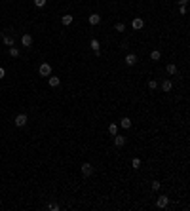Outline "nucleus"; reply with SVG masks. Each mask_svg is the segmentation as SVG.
Segmentation results:
<instances>
[{"label":"nucleus","instance_id":"nucleus-22","mask_svg":"<svg viewBox=\"0 0 190 211\" xmlns=\"http://www.w3.org/2000/svg\"><path fill=\"white\" fill-rule=\"evenodd\" d=\"M156 86H158V84H156V80H150V82H148V87H150V89H156Z\"/></svg>","mask_w":190,"mask_h":211},{"label":"nucleus","instance_id":"nucleus-2","mask_svg":"<svg viewBox=\"0 0 190 211\" xmlns=\"http://www.w3.org/2000/svg\"><path fill=\"white\" fill-rule=\"evenodd\" d=\"M15 126L17 128H23V126H27V114H19L15 118Z\"/></svg>","mask_w":190,"mask_h":211},{"label":"nucleus","instance_id":"nucleus-12","mask_svg":"<svg viewBox=\"0 0 190 211\" xmlns=\"http://www.w3.org/2000/svg\"><path fill=\"white\" fill-rule=\"evenodd\" d=\"M171 87H173V84L169 82V80H163L162 82V89L163 92H171Z\"/></svg>","mask_w":190,"mask_h":211},{"label":"nucleus","instance_id":"nucleus-24","mask_svg":"<svg viewBox=\"0 0 190 211\" xmlns=\"http://www.w3.org/2000/svg\"><path fill=\"white\" fill-rule=\"evenodd\" d=\"M124 29H126V27H124V23H116V31H118V32H122Z\"/></svg>","mask_w":190,"mask_h":211},{"label":"nucleus","instance_id":"nucleus-20","mask_svg":"<svg viewBox=\"0 0 190 211\" xmlns=\"http://www.w3.org/2000/svg\"><path fill=\"white\" fill-rule=\"evenodd\" d=\"M34 6H38V8H44V6H46V0H34Z\"/></svg>","mask_w":190,"mask_h":211},{"label":"nucleus","instance_id":"nucleus-17","mask_svg":"<svg viewBox=\"0 0 190 211\" xmlns=\"http://www.w3.org/2000/svg\"><path fill=\"white\" fill-rule=\"evenodd\" d=\"M165 70H167L169 74H177V67H175V65H167V67H165Z\"/></svg>","mask_w":190,"mask_h":211},{"label":"nucleus","instance_id":"nucleus-13","mask_svg":"<svg viewBox=\"0 0 190 211\" xmlns=\"http://www.w3.org/2000/svg\"><path fill=\"white\" fill-rule=\"evenodd\" d=\"M90 48H91V50H93V51H97V50H99V48H101L99 40H97V38H93V40L90 42Z\"/></svg>","mask_w":190,"mask_h":211},{"label":"nucleus","instance_id":"nucleus-8","mask_svg":"<svg viewBox=\"0 0 190 211\" xmlns=\"http://www.w3.org/2000/svg\"><path fill=\"white\" fill-rule=\"evenodd\" d=\"M137 63V55L135 53H129L126 57V65H129V67H131V65H135Z\"/></svg>","mask_w":190,"mask_h":211},{"label":"nucleus","instance_id":"nucleus-5","mask_svg":"<svg viewBox=\"0 0 190 211\" xmlns=\"http://www.w3.org/2000/svg\"><path fill=\"white\" fill-rule=\"evenodd\" d=\"M131 25H133V29H137V31H139V29H143V25H145V21H143V19L141 17H135L131 21Z\"/></svg>","mask_w":190,"mask_h":211},{"label":"nucleus","instance_id":"nucleus-21","mask_svg":"<svg viewBox=\"0 0 190 211\" xmlns=\"http://www.w3.org/2000/svg\"><path fill=\"white\" fill-rule=\"evenodd\" d=\"M160 186H162L160 181H154V183H152V190H160Z\"/></svg>","mask_w":190,"mask_h":211},{"label":"nucleus","instance_id":"nucleus-10","mask_svg":"<svg viewBox=\"0 0 190 211\" xmlns=\"http://www.w3.org/2000/svg\"><path fill=\"white\" fill-rule=\"evenodd\" d=\"M61 23L63 25H72V15H63V17H61Z\"/></svg>","mask_w":190,"mask_h":211},{"label":"nucleus","instance_id":"nucleus-19","mask_svg":"<svg viewBox=\"0 0 190 211\" xmlns=\"http://www.w3.org/2000/svg\"><path fill=\"white\" fill-rule=\"evenodd\" d=\"M4 44H6V46H10V48H12V46H14V40H12L10 36H4Z\"/></svg>","mask_w":190,"mask_h":211},{"label":"nucleus","instance_id":"nucleus-25","mask_svg":"<svg viewBox=\"0 0 190 211\" xmlns=\"http://www.w3.org/2000/svg\"><path fill=\"white\" fill-rule=\"evenodd\" d=\"M50 209L51 211H59V206H57V203H50Z\"/></svg>","mask_w":190,"mask_h":211},{"label":"nucleus","instance_id":"nucleus-23","mask_svg":"<svg viewBox=\"0 0 190 211\" xmlns=\"http://www.w3.org/2000/svg\"><path fill=\"white\" fill-rule=\"evenodd\" d=\"M131 164H133V167H139V165H141V160H139V158H133Z\"/></svg>","mask_w":190,"mask_h":211},{"label":"nucleus","instance_id":"nucleus-27","mask_svg":"<svg viewBox=\"0 0 190 211\" xmlns=\"http://www.w3.org/2000/svg\"><path fill=\"white\" fill-rule=\"evenodd\" d=\"M186 2H188V0H179V4H181V6H185Z\"/></svg>","mask_w":190,"mask_h":211},{"label":"nucleus","instance_id":"nucleus-3","mask_svg":"<svg viewBox=\"0 0 190 211\" xmlns=\"http://www.w3.org/2000/svg\"><path fill=\"white\" fill-rule=\"evenodd\" d=\"M21 44H23L25 48H31V44H32V36H31V34H23V36H21Z\"/></svg>","mask_w":190,"mask_h":211},{"label":"nucleus","instance_id":"nucleus-11","mask_svg":"<svg viewBox=\"0 0 190 211\" xmlns=\"http://www.w3.org/2000/svg\"><path fill=\"white\" fill-rule=\"evenodd\" d=\"M59 84H61V80H59V76H50V86H51V87H57Z\"/></svg>","mask_w":190,"mask_h":211},{"label":"nucleus","instance_id":"nucleus-9","mask_svg":"<svg viewBox=\"0 0 190 211\" xmlns=\"http://www.w3.org/2000/svg\"><path fill=\"white\" fill-rule=\"evenodd\" d=\"M91 171H93L91 164H84V165H82V173L86 175V177H87V175H91Z\"/></svg>","mask_w":190,"mask_h":211},{"label":"nucleus","instance_id":"nucleus-18","mask_svg":"<svg viewBox=\"0 0 190 211\" xmlns=\"http://www.w3.org/2000/svg\"><path fill=\"white\" fill-rule=\"evenodd\" d=\"M10 55H12V57H19V50L12 46V48H10Z\"/></svg>","mask_w":190,"mask_h":211},{"label":"nucleus","instance_id":"nucleus-14","mask_svg":"<svg viewBox=\"0 0 190 211\" xmlns=\"http://www.w3.org/2000/svg\"><path fill=\"white\" fill-rule=\"evenodd\" d=\"M120 126H122V128H126V129H129V128H131V118H122Z\"/></svg>","mask_w":190,"mask_h":211},{"label":"nucleus","instance_id":"nucleus-4","mask_svg":"<svg viewBox=\"0 0 190 211\" xmlns=\"http://www.w3.org/2000/svg\"><path fill=\"white\" fill-rule=\"evenodd\" d=\"M114 145H116V147H124V145H126V137H122V135H114Z\"/></svg>","mask_w":190,"mask_h":211},{"label":"nucleus","instance_id":"nucleus-6","mask_svg":"<svg viewBox=\"0 0 190 211\" xmlns=\"http://www.w3.org/2000/svg\"><path fill=\"white\" fill-rule=\"evenodd\" d=\"M167 203H169V198L167 196H160L158 202H156V206H158V207H165Z\"/></svg>","mask_w":190,"mask_h":211},{"label":"nucleus","instance_id":"nucleus-15","mask_svg":"<svg viewBox=\"0 0 190 211\" xmlns=\"http://www.w3.org/2000/svg\"><path fill=\"white\" fill-rule=\"evenodd\" d=\"M160 57H162V53H160L158 50H154L152 53H150V59H152V61H160Z\"/></svg>","mask_w":190,"mask_h":211},{"label":"nucleus","instance_id":"nucleus-26","mask_svg":"<svg viewBox=\"0 0 190 211\" xmlns=\"http://www.w3.org/2000/svg\"><path fill=\"white\" fill-rule=\"evenodd\" d=\"M4 74H6V70L2 69V67H0V78H4Z\"/></svg>","mask_w":190,"mask_h":211},{"label":"nucleus","instance_id":"nucleus-7","mask_svg":"<svg viewBox=\"0 0 190 211\" xmlns=\"http://www.w3.org/2000/svg\"><path fill=\"white\" fill-rule=\"evenodd\" d=\"M87 21H90V25H97V23L101 21V15H99V14H91Z\"/></svg>","mask_w":190,"mask_h":211},{"label":"nucleus","instance_id":"nucleus-16","mask_svg":"<svg viewBox=\"0 0 190 211\" xmlns=\"http://www.w3.org/2000/svg\"><path fill=\"white\" fill-rule=\"evenodd\" d=\"M109 133H110V135H116V133H118V126L116 124H110L109 126Z\"/></svg>","mask_w":190,"mask_h":211},{"label":"nucleus","instance_id":"nucleus-1","mask_svg":"<svg viewBox=\"0 0 190 211\" xmlns=\"http://www.w3.org/2000/svg\"><path fill=\"white\" fill-rule=\"evenodd\" d=\"M38 72H40V76H50L51 74V67L48 63H42L40 69H38Z\"/></svg>","mask_w":190,"mask_h":211}]
</instances>
